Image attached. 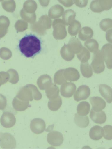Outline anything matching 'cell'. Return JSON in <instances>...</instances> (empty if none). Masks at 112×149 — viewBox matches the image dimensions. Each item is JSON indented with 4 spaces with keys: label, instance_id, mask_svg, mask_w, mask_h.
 Wrapping results in <instances>:
<instances>
[{
    "label": "cell",
    "instance_id": "cell-27",
    "mask_svg": "<svg viewBox=\"0 0 112 149\" xmlns=\"http://www.w3.org/2000/svg\"><path fill=\"white\" fill-rule=\"evenodd\" d=\"M77 56L81 63H86L90 59V54L89 51L83 47L81 50L77 54Z\"/></svg>",
    "mask_w": 112,
    "mask_h": 149
},
{
    "label": "cell",
    "instance_id": "cell-24",
    "mask_svg": "<svg viewBox=\"0 0 112 149\" xmlns=\"http://www.w3.org/2000/svg\"><path fill=\"white\" fill-rule=\"evenodd\" d=\"M81 25L80 23L75 20L71 24L68 28L69 33L71 36H75L77 35L81 30Z\"/></svg>",
    "mask_w": 112,
    "mask_h": 149
},
{
    "label": "cell",
    "instance_id": "cell-8",
    "mask_svg": "<svg viewBox=\"0 0 112 149\" xmlns=\"http://www.w3.org/2000/svg\"><path fill=\"white\" fill-rule=\"evenodd\" d=\"M30 127L32 132L36 134H40L45 130L46 124L45 122L40 118H35L31 121Z\"/></svg>",
    "mask_w": 112,
    "mask_h": 149
},
{
    "label": "cell",
    "instance_id": "cell-20",
    "mask_svg": "<svg viewBox=\"0 0 112 149\" xmlns=\"http://www.w3.org/2000/svg\"><path fill=\"white\" fill-rule=\"evenodd\" d=\"M76 14L73 10L71 9L66 10L64 12L62 18L66 25H70L75 20Z\"/></svg>",
    "mask_w": 112,
    "mask_h": 149
},
{
    "label": "cell",
    "instance_id": "cell-23",
    "mask_svg": "<svg viewBox=\"0 0 112 149\" xmlns=\"http://www.w3.org/2000/svg\"><path fill=\"white\" fill-rule=\"evenodd\" d=\"M61 54L63 58L68 61H71L75 57V54L69 49L67 45L65 44L62 47Z\"/></svg>",
    "mask_w": 112,
    "mask_h": 149
},
{
    "label": "cell",
    "instance_id": "cell-6",
    "mask_svg": "<svg viewBox=\"0 0 112 149\" xmlns=\"http://www.w3.org/2000/svg\"><path fill=\"white\" fill-rule=\"evenodd\" d=\"M100 51L107 68L109 69H111L112 67V45L110 43L105 44L102 47Z\"/></svg>",
    "mask_w": 112,
    "mask_h": 149
},
{
    "label": "cell",
    "instance_id": "cell-34",
    "mask_svg": "<svg viewBox=\"0 0 112 149\" xmlns=\"http://www.w3.org/2000/svg\"><path fill=\"white\" fill-rule=\"evenodd\" d=\"M90 8L93 12L97 13H100L102 12L99 6L98 0H95L93 1L90 3Z\"/></svg>",
    "mask_w": 112,
    "mask_h": 149
},
{
    "label": "cell",
    "instance_id": "cell-28",
    "mask_svg": "<svg viewBox=\"0 0 112 149\" xmlns=\"http://www.w3.org/2000/svg\"><path fill=\"white\" fill-rule=\"evenodd\" d=\"M62 104L61 97H58L55 100L49 101L48 104L49 108L52 111L58 110L61 107Z\"/></svg>",
    "mask_w": 112,
    "mask_h": 149
},
{
    "label": "cell",
    "instance_id": "cell-22",
    "mask_svg": "<svg viewBox=\"0 0 112 149\" xmlns=\"http://www.w3.org/2000/svg\"><path fill=\"white\" fill-rule=\"evenodd\" d=\"M74 120L77 125L81 128H86L89 125L90 121L88 116H81L77 113L75 114Z\"/></svg>",
    "mask_w": 112,
    "mask_h": 149
},
{
    "label": "cell",
    "instance_id": "cell-9",
    "mask_svg": "<svg viewBox=\"0 0 112 149\" xmlns=\"http://www.w3.org/2000/svg\"><path fill=\"white\" fill-rule=\"evenodd\" d=\"M90 90L89 87L86 85L79 86L75 92L74 96V100L79 102L86 100L90 96Z\"/></svg>",
    "mask_w": 112,
    "mask_h": 149
},
{
    "label": "cell",
    "instance_id": "cell-25",
    "mask_svg": "<svg viewBox=\"0 0 112 149\" xmlns=\"http://www.w3.org/2000/svg\"><path fill=\"white\" fill-rule=\"evenodd\" d=\"M80 68L82 74L84 77L86 78L92 77L93 74L92 69L88 62L81 63Z\"/></svg>",
    "mask_w": 112,
    "mask_h": 149
},
{
    "label": "cell",
    "instance_id": "cell-36",
    "mask_svg": "<svg viewBox=\"0 0 112 149\" xmlns=\"http://www.w3.org/2000/svg\"><path fill=\"white\" fill-rule=\"evenodd\" d=\"M6 104L7 101L5 97L0 94V110H4L6 107Z\"/></svg>",
    "mask_w": 112,
    "mask_h": 149
},
{
    "label": "cell",
    "instance_id": "cell-12",
    "mask_svg": "<svg viewBox=\"0 0 112 149\" xmlns=\"http://www.w3.org/2000/svg\"><path fill=\"white\" fill-rule=\"evenodd\" d=\"M92 109L96 112H99L104 109L106 106V102L99 97H93L90 99Z\"/></svg>",
    "mask_w": 112,
    "mask_h": 149
},
{
    "label": "cell",
    "instance_id": "cell-37",
    "mask_svg": "<svg viewBox=\"0 0 112 149\" xmlns=\"http://www.w3.org/2000/svg\"><path fill=\"white\" fill-rule=\"evenodd\" d=\"M58 1L62 4L64 6L69 8L72 6L74 4L72 0H66V1Z\"/></svg>",
    "mask_w": 112,
    "mask_h": 149
},
{
    "label": "cell",
    "instance_id": "cell-21",
    "mask_svg": "<svg viewBox=\"0 0 112 149\" xmlns=\"http://www.w3.org/2000/svg\"><path fill=\"white\" fill-rule=\"evenodd\" d=\"M9 25V21L8 18L5 16L0 17V38L4 37L7 33Z\"/></svg>",
    "mask_w": 112,
    "mask_h": 149
},
{
    "label": "cell",
    "instance_id": "cell-4",
    "mask_svg": "<svg viewBox=\"0 0 112 149\" xmlns=\"http://www.w3.org/2000/svg\"><path fill=\"white\" fill-rule=\"evenodd\" d=\"M16 141L10 134L0 133V146L3 149H13L16 146Z\"/></svg>",
    "mask_w": 112,
    "mask_h": 149
},
{
    "label": "cell",
    "instance_id": "cell-11",
    "mask_svg": "<svg viewBox=\"0 0 112 149\" xmlns=\"http://www.w3.org/2000/svg\"><path fill=\"white\" fill-rule=\"evenodd\" d=\"M63 74L65 79L70 82L77 81L80 78L79 72L74 68L70 67L64 69Z\"/></svg>",
    "mask_w": 112,
    "mask_h": 149
},
{
    "label": "cell",
    "instance_id": "cell-2",
    "mask_svg": "<svg viewBox=\"0 0 112 149\" xmlns=\"http://www.w3.org/2000/svg\"><path fill=\"white\" fill-rule=\"evenodd\" d=\"M66 26L63 20L58 19L54 21L53 35L55 39L63 40L66 38L67 35Z\"/></svg>",
    "mask_w": 112,
    "mask_h": 149
},
{
    "label": "cell",
    "instance_id": "cell-17",
    "mask_svg": "<svg viewBox=\"0 0 112 149\" xmlns=\"http://www.w3.org/2000/svg\"><path fill=\"white\" fill-rule=\"evenodd\" d=\"M64 12V9L62 6L59 5H56L49 10V16L52 19L58 18L62 16Z\"/></svg>",
    "mask_w": 112,
    "mask_h": 149
},
{
    "label": "cell",
    "instance_id": "cell-7",
    "mask_svg": "<svg viewBox=\"0 0 112 149\" xmlns=\"http://www.w3.org/2000/svg\"><path fill=\"white\" fill-rule=\"evenodd\" d=\"M16 121V118L14 114L9 112H4L0 120L1 125L6 128L13 127L15 125Z\"/></svg>",
    "mask_w": 112,
    "mask_h": 149
},
{
    "label": "cell",
    "instance_id": "cell-30",
    "mask_svg": "<svg viewBox=\"0 0 112 149\" xmlns=\"http://www.w3.org/2000/svg\"><path fill=\"white\" fill-rule=\"evenodd\" d=\"M100 27L103 31L106 32L112 27V20L110 19H105L99 24Z\"/></svg>",
    "mask_w": 112,
    "mask_h": 149
},
{
    "label": "cell",
    "instance_id": "cell-5",
    "mask_svg": "<svg viewBox=\"0 0 112 149\" xmlns=\"http://www.w3.org/2000/svg\"><path fill=\"white\" fill-rule=\"evenodd\" d=\"M47 140L50 145L54 146H58L63 144L64 137L60 132L56 131H53L48 134Z\"/></svg>",
    "mask_w": 112,
    "mask_h": 149
},
{
    "label": "cell",
    "instance_id": "cell-26",
    "mask_svg": "<svg viewBox=\"0 0 112 149\" xmlns=\"http://www.w3.org/2000/svg\"><path fill=\"white\" fill-rule=\"evenodd\" d=\"M85 46L91 52L95 53L99 50V45L97 41L94 39H90L84 43Z\"/></svg>",
    "mask_w": 112,
    "mask_h": 149
},
{
    "label": "cell",
    "instance_id": "cell-18",
    "mask_svg": "<svg viewBox=\"0 0 112 149\" xmlns=\"http://www.w3.org/2000/svg\"><path fill=\"white\" fill-rule=\"evenodd\" d=\"M93 35V30L88 27H83L79 31V38L83 41L90 39Z\"/></svg>",
    "mask_w": 112,
    "mask_h": 149
},
{
    "label": "cell",
    "instance_id": "cell-29",
    "mask_svg": "<svg viewBox=\"0 0 112 149\" xmlns=\"http://www.w3.org/2000/svg\"><path fill=\"white\" fill-rule=\"evenodd\" d=\"M99 8L102 11H107L112 7V0H98Z\"/></svg>",
    "mask_w": 112,
    "mask_h": 149
},
{
    "label": "cell",
    "instance_id": "cell-19",
    "mask_svg": "<svg viewBox=\"0 0 112 149\" xmlns=\"http://www.w3.org/2000/svg\"><path fill=\"white\" fill-rule=\"evenodd\" d=\"M90 109V105L88 102L86 101L81 102L77 107V114L81 116H86L89 114Z\"/></svg>",
    "mask_w": 112,
    "mask_h": 149
},
{
    "label": "cell",
    "instance_id": "cell-13",
    "mask_svg": "<svg viewBox=\"0 0 112 149\" xmlns=\"http://www.w3.org/2000/svg\"><path fill=\"white\" fill-rule=\"evenodd\" d=\"M67 45L69 49L74 54H78L83 47L79 39L74 37H72Z\"/></svg>",
    "mask_w": 112,
    "mask_h": 149
},
{
    "label": "cell",
    "instance_id": "cell-16",
    "mask_svg": "<svg viewBox=\"0 0 112 149\" xmlns=\"http://www.w3.org/2000/svg\"><path fill=\"white\" fill-rule=\"evenodd\" d=\"M103 134V128L99 125L94 126L91 128L89 132V136L90 138L95 141L101 139Z\"/></svg>",
    "mask_w": 112,
    "mask_h": 149
},
{
    "label": "cell",
    "instance_id": "cell-35",
    "mask_svg": "<svg viewBox=\"0 0 112 149\" xmlns=\"http://www.w3.org/2000/svg\"><path fill=\"white\" fill-rule=\"evenodd\" d=\"M74 3L78 7L83 8L86 7L87 5L88 1L87 0H75L73 1Z\"/></svg>",
    "mask_w": 112,
    "mask_h": 149
},
{
    "label": "cell",
    "instance_id": "cell-32",
    "mask_svg": "<svg viewBox=\"0 0 112 149\" xmlns=\"http://www.w3.org/2000/svg\"><path fill=\"white\" fill-rule=\"evenodd\" d=\"M59 90L56 86L53 85L47 91V96L49 98H53L59 95Z\"/></svg>",
    "mask_w": 112,
    "mask_h": 149
},
{
    "label": "cell",
    "instance_id": "cell-10",
    "mask_svg": "<svg viewBox=\"0 0 112 149\" xmlns=\"http://www.w3.org/2000/svg\"><path fill=\"white\" fill-rule=\"evenodd\" d=\"M77 87L74 83L71 82L66 83L61 87V95L66 98L72 97Z\"/></svg>",
    "mask_w": 112,
    "mask_h": 149
},
{
    "label": "cell",
    "instance_id": "cell-14",
    "mask_svg": "<svg viewBox=\"0 0 112 149\" xmlns=\"http://www.w3.org/2000/svg\"><path fill=\"white\" fill-rule=\"evenodd\" d=\"M90 116L91 119L97 124H102L104 123L106 119V116L105 113L101 111L99 112L95 111L92 109Z\"/></svg>",
    "mask_w": 112,
    "mask_h": 149
},
{
    "label": "cell",
    "instance_id": "cell-38",
    "mask_svg": "<svg viewBox=\"0 0 112 149\" xmlns=\"http://www.w3.org/2000/svg\"><path fill=\"white\" fill-rule=\"evenodd\" d=\"M112 29H109L107 31L106 34V37L107 40L110 42L112 43Z\"/></svg>",
    "mask_w": 112,
    "mask_h": 149
},
{
    "label": "cell",
    "instance_id": "cell-1",
    "mask_svg": "<svg viewBox=\"0 0 112 149\" xmlns=\"http://www.w3.org/2000/svg\"><path fill=\"white\" fill-rule=\"evenodd\" d=\"M42 42L35 35H26L20 40L18 47L21 53L28 58H33L42 49Z\"/></svg>",
    "mask_w": 112,
    "mask_h": 149
},
{
    "label": "cell",
    "instance_id": "cell-33",
    "mask_svg": "<svg viewBox=\"0 0 112 149\" xmlns=\"http://www.w3.org/2000/svg\"><path fill=\"white\" fill-rule=\"evenodd\" d=\"M104 130L103 137L106 140H111L112 139V127L107 125L103 127Z\"/></svg>",
    "mask_w": 112,
    "mask_h": 149
},
{
    "label": "cell",
    "instance_id": "cell-3",
    "mask_svg": "<svg viewBox=\"0 0 112 149\" xmlns=\"http://www.w3.org/2000/svg\"><path fill=\"white\" fill-rule=\"evenodd\" d=\"M91 65L96 73H100L104 70L105 65L100 50H98L93 54Z\"/></svg>",
    "mask_w": 112,
    "mask_h": 149
},
{
    "label": "cell",
    "instance_id": "cell-15",
    "mask_svg": "<svg viewBox=\"0 0 112 149\" xmlns=\"http://www.w3.org/2000/svg\"><path fill=\"white\" fill-rule=\"evenodd\" d=\"M99 92L102 96L108 103H111L112 101V89L106 84H100L99 86Z\"/></svg>",
    "mask_w": 112,
    "mask_h": 149
},
{
    "label": "cell",
    "instance_id": "cell-31",
    "mask_svg": "<svg viewBox=\"0 0 112 149\" xmlns=\"http://www.w3.org/2000/svg\"><path fill=\"white\" fill-rule=\"evenodd\" d=\"M64 69L59 70L57 73V75L55 79V82L57 84L59 85L64 84L67 82L64 76Z\"/></svg>",
    "mask_w": 112,
    "mask_h": 149
}]
</instances>
